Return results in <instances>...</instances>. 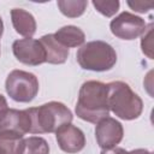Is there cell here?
Instances as JSON below:
<instances>
[{
  "mask_svg": "<svg viewBox=\"0 0 154 154\" xmlns=\"http://www.w3.org/2000/svg\"><path fill=\"white\" fill-rule=\"evenodd\" d=\"M76 114L82 120L97 124L108 117L107 84L100 81H87L82 84L76 103Z\"/></svg>",
  "mask_w": 154,
  "mask_h": 154,
  "instance_id": "6da1fadb",
  "label": "cell"
},
{
  "mask_svg": "<svg viewBox=\"0 0 154 154\" xmlns=\"http://www.w3.org/2000/svg\"><path fill=\"white\" fill-rule=\"evenodd\" d=\"M30 117L29 134H51L60 126L70 124L73 119L72 112L63 102L49 101L38 107L26 108Z\"/></svg>",
  "mask_w": 154,
  "mask_h": 154,
  "instance_id": "7a4b0ae2",
  "label": "cell"
},
{
  "mask_svg": "<svg viewBox=\"0 0 154 154\" xmlns=\"http://www.w3.org/2000/svg\"><path fill=\"white\" fill-rule=\"evenodd\" d=\"M107 103L109 111L123 120L137 119L143 111L142 99L132 91L128 83L122 81L107 84Z\"/></svg>",
  "mask_w": 154,
  "mask_h": 154,
  "instance_id": "3957f363",
  "label": "cell"
},
{
  "mask_svg": "<svg viewBox=\"0 0 154 154\" xmlns=\"http://www.w3.org/2000/svg\"><path fill=\"white\" fill-rule=\"evenodd\" d=\"M76 58L82 69L95 72L108 71L117 63V53L114 48L101 40L82 45L77 51Z\"/></svg>",
  "mask_w": 154,
  "mask_h": 154,
  "instance_id": "277c9868",
  "label": "cell"
},
{
  "mask_svg": "<svg viewBox=\"0 0 154 154\" xmlns=\"http://www.w3.org/2000/svg\"><path fill=\"white\" fill-rule=\"evenodd\" d=\"M5 89L12 100L17 102H30L38 93V79L31 72L13 70L6 78Z\"/></svg>",
  "mask_w": 154,
  "mask_h": 154,
  "instance_id": "5b68a950",
  "label": "cell"
},
{
  "mask_svg": "<svg viewBox=\"0 0 154 154\" xmlns=\"http://www.w3.org/2000/svg\"><path fill=\"white\" fill-rule=\"evenodd\" d=\"M146 22L143 18L132 14L128 11L122 12L117 17H114L111 23L109 28L112 34L122 40H135L141 36L146 30Z\"/></svg>",
  "mask_w": 154,
  "mask_h": 154,
  "instance_id": "8992f818",
  "label": "cell"
},
{
  "mask_svg": "<svg viewBox=\"0 0 154 154\" xmlns=\"http://www.w3.org/2000/svg\"><path fill=\"white\" fill-rule=\"evenodd\" d=\"M12 52L17 60L25 65L38 66L46 63V52L43 46L38 40L31 37L16 40L12 45Z\"/></svg>",
  "mask_w": 154,
  "mask_h": 154,
  "instance_id": "52a82bcc",
  "label": "cell"
},
{
  "mask_svg": "<svg viewBox=\"0 0 154 154\" xmlns=\"http://www.w3.org/2000/svg\"><path fill=\"white\" fill-rule=\"evenodd\" d=\"M124 129L120 122L112 117L101 119L95 128V138L101 149H109L117 147L123 140Z\"/></svg>",
  "mask_w": 154,
  "mask_h": 154,
  "instance_id": "ba28073f",
  "label": "cell"
},
{
  "mask_svg": "<svg viewBox=\"0 0 154 154\" xmlns=\"http://www.w3.org/2000/svg\"><path fill=\"white\" fill-rule=\"evenodd\" d=\"M30 131L28 109L5 108L0 113V132H14L24 136Z\"/></svg>",
  "mask_w": 154,
  "mask_h": 154,
  "instance_id": "9c48e42d",
  "label": "cell"
},
{
  "mask_svg": "<svg viewBox=\"0 0 154 154\" xmlns=\"http://www.w3.org/2000/svg\"><path fill=\"white\" fill-rule=\"evenodd\" d=\"M55 138L59 148L69 154L78 153L85 146V136L83 131L71 123L60 126L55 131Z\"/></svg>",
  "mask_w": 154,
  "mask_h": 154,
  "instance_id": "30bf717a",
  "label": "cell"
},
{
  "mask_svg": "<svg viewBox=\"0 0 154 154\" xmlns=\"http://www.w3.org/2000/svg\"><path fill=\"white\" fill-rule=\"evenodd\" d=\"M46 52V63L49 64H64L69 57V48L63 46L55 37L54 34L43 35L40 40Z\"/></svg>",
  "mask_w": 154,
  "mask_h": 154,
  "instance_id": "8fae6325",
  "label": "cell"
},
{
  "mask_svg": "<svg viewBox=\"0 0 154 154\" xmlns=\"http://www.w3.org/2000/svg\"><path fill=\"white\" fill-rule=\"evenodd\" d=\"M11 20L16 32L24 37H31L36 32V20L34 16L23 8H12Z\"/></svg>",
  "mask_w": 154,
  "mask_h": 154,
  "instance_id": "7c38bea8",
  "label": "cell"
},
{
  "mask_svg": "<svg viewBox=\"0 0 154 154\" xmlns=\"http://www.w3.org/2000/svg\"><path fill=\"white\" fill-rule=\"evenodd\" d=\"M54 37L66 48L70 47H79L84 43L85 35L84 32L75 25H65L60 28L55 34Z\"/></svg>",
  "mask_w": 154,
  "mask_h": 154,
  "instance_id": "4fadbf2b",
  "label": "cell"
},
{
  "mask_svg": "<svg viewBox=\"0 0 154 154\" xmlns=\"http://www.w3.org/2000/svg\"><path fill=\"white\" fill-rule=\"evenodd\" d=\"M24 138L14 132H0V148L5 154H22Z\"/></svg>",
  "mask_w": 154,
  "mask_h": 154,
  "instance_id": "5bb4252c",
  "label": "cell"
},
{
  "mask_svg": "<svg viewBox=\"0 0 154 154\" xmlns=\"http://www.w3.org/2000/svg\"><path fill=\"white\" fill-rule=\"evenodd\" d=\"M60 12L69 18H77L82 16L88 6L87 0H58L57 2Z\"/></svg>",
  "mask_w": 154,
  "mask_h": 154,
  "instance_id": "9a60e30c",
  "label": "cell"
},
{
  "mask_svg": "<svg viewBox=\"0 0 154 154\" xmlns=\"http://www.w3.org/2000/svg\"><path fill=\"white\" fill-rule=\"evenodd\" d=\"M22 154H49L47 141L40 136H30L24 138Z\"/></svg>",
  "mask_w": 154,
  "mask_h": 154,
  "instance_id": "2e32d148",
  "label": "cell"
},
{
  "mask_svg": "<svg viewBox=\"0 0 154 154\" xmlns=\"http://www.w3.org/2000/svg\"><path fill=\"white\" fill-rule=\"evenodd\" d=\"M118 0H93V6L105 17H112L119 10Z\"/></svg>",
  "mask_w": 154,
  "mask_h": 154,
  "instance_id": "e0dca14e",
  "label": "cell"
},
{
  "mask_svg": "<svg viewBox=\"0 0 154 154\" xmlns=\"http://www.w3.org/2000/svg\"><path fill=\"white\" fill-rule=\"evenodd\" d=\"M152 35H153V23L148 24L146 26L144 32L142 34V40H141V47L142 52L149 58L153 59V43H152Z\"/></svg>",
  "mask_w": 154,
  "mask_h": 154,
  "instance_id": "ac0fdd59",
  "label": "cell"
},
{
  "mask_svg": "<svg viewBox=\"0 0 154 154\" xmlns=\"http://www.w3.org/2000/svg\"><path fill=\"white\" fill-rule=\"evenodd\" d=\"M128 5L136 12H140V13H144V12H148L152 7H153V2H144V1H128Z\"/></svg>",
  "mask_w": 154,
  "mask_h": 154,
  "instance_id": "d6986e66",
  "label": "cell"
},
{
  "mask_svg": "<svg viewBox=\"0 0 154 154\" xmlns=\"http://www.w3.org/2000/svg\"><path fill=\"white\" fill-rule=\"evenodd\" d=\"M100 154H129V152L120 147H113L109 149H102Z\"/></svg>",
  "mask_w": 154,
  "mask_h": 154,
  "instance_id": "ffe728a7",
  "label": "cell"
},
{
  "mask_svg": "<svg viewBox=\"0 0 154 154\" xmlns=\"http://www.w3.org/2000/svg\"><path fill=\"white\" fill-rule=\"evenodd\" d=\"M129 154H152L149 150L147 149H143V148H137V149H134L131 152H129Z\"/></svg>",
  "mask_w": 154,
  "mask_h": 154,
  "instance_id": "44dd1931",
  "label": "cell"
},
{
  "mask_svg": "<svg viewBox=\"0 0 154 154\" xmlns=\"http://www.w3.org/2000/svg\"><path fill=\"white\" fill-rule=\"evenodd\" d=\"M5 108H7V101H6L5 96L0 94V113H1Z\"/></svg>",
  "mask_w": 154,
  "mask_h": 154,
  "instance_id": "7402d4cb",
  "label": "cell"
},
{
  "mask_svg": "<svg viewBox=\"0 0 154 154\" xmlns=\"http://www.w3.org/2000/svg\"><path fill=\"white\" fill-rule=\"evenodd\" d=\"M0 154H5V152H4V150H2L1 148H0Z\"/></svg>",
  "mask_w": 154,
  "mask_h": 154,
  "instance_id": "603a6c76",
  "label": "cell"
}]
</instances>
